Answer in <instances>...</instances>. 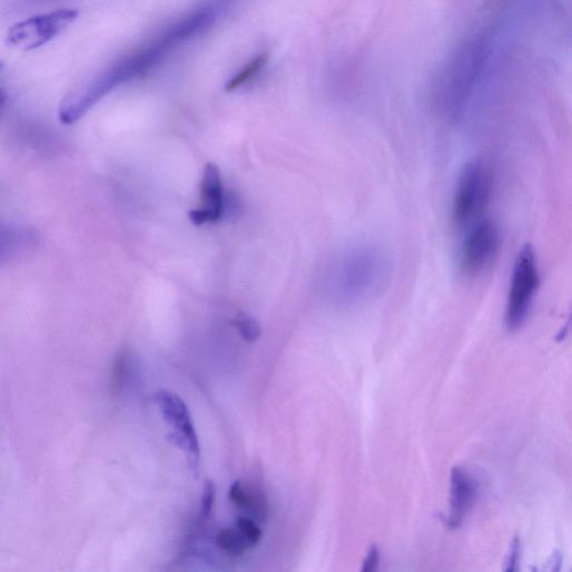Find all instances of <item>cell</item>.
<instances>
[{
	"mask_svg": "<svg viewBox=\"0 0 572 572\" xmlns=\"http://www.w3.org/2000/svg\"><path fill=\"white\" fill-rule=\"evenodd\" d=\"M127 368H128V354L120 353L117 357L112 376H111V388L115 394H120L122 392L126 378H127Z\"/></svg>",
	"mask_w": 572,
	"mask_h": 572,
	"instance_id": "e0dca14e",
	"label": "cell"
},
{
	"mask_svg": "<svg viewBox=\"0 0 572 572\" xmlns=\"http://www.w3.org/2000/svg\"><path fill=\"white\" fill-rule=\"evenodd\" d=\"M235 526L247 540L250 548L256 546L262 541L263 532L258 524L250 517L239 516L235 522Z\"/></svg>",
	"mask_w": 572,
	"mask_h": 572,
	"instance_id": "5bb4252c",
	"label": "cell"
},
{
	"mask_svg": "<svg viewBox=\"0 0 572 572\" xmlns=\"http://www.w3.org/2000/svg\"><path fill=\"white\" fill-rule=\"evenodd\" d=\"M267 59L268 57L266 53H262L253 59L241 71H239V73L227 82L226 90H236L253 80L263 70Z\"/></svg>",
	"mask_w": 572,
	"mask_h": 572,
	"instance_id": "7c38bea8",
	"label": "cell"
},
{
	"mask_svg": "<svg viewBox=\"0 0 572 572\" xmlns=\"http://www.w3.org/2000/svg\"><path fill=\"white\" fill-rule=\"evenodd\" d=\"M229 499L231 503L244 511H250L257 516H266L265 500L262 494L254 491L250 493L240 481L233 483L229 490Z\"/></svg>",
	"mask_w": 572,
	"mask_h": 572,
	"instance_id": "30bf717a",
	"label": "cell"
},
{
	"mask_svg": "<svg viewBox=\"0 0 572 572\" xmlns=\"http://www.w3.org/2000/svg\"><path fill=\"white\" fill-rule=\"evenodd\" d=\"M451 482L452 496L448 526L457 529L475 502L477 487L474 480L458 467L452 470Z\"/></svg>",
	"mask_w": 572,
	"mask_h": 572,
	"instance_id": "9c48e42d",
	"label": "cell"
},
{
	"mask_svg": "<svg viewBox=\"0 0 572 572\" xmlns=\"http://www.w3.org/2000/svg\"><path fill=\"white\" fill-rule=\"evenodd\" d=\"M216 544L223 552L233 556H240L250 549L249 543L236 526L220 530Z\"/></svg>",
	"mask_w": 572,
	"mask_h": 572,
	"instance_id": "8fae6325",
	"label": "cell"
},
{
	"mask_svg": "<svg viewBox=\"0 0 572 572\" xmlns=\"http://www.w3.org/2000/svg\"><path fill=\"white\" fill-rule=\"evenodd\" d=\"M21 239L16 228L0 223V262L8 258L18 247Z\"/></svg>",
	"mask_w": 572,
	"mask_h": 572,
	"instance_id": "4fadbf2b",
	"label": "cell"
},
{
	"mask_svg": "<svg viewBox=\"0 0 572 572\" xmlns=\"http://www.w3.org/2000/svg\"><path fill=\"white\" fill-rule=\"evenodd\" d=\"M234 326L241 338L248 344L256 343L260 337V328L253 318L246 316L239 317L234 322Z\"/></svg>",
	"mask_w": 572,
	"mask_h": 572,
	"instance_id": "2e32d148",
	"label": "cell"
},
{
	"mask_svg": "<svg viewBox=\"0 0 572 572\" xmlns=\"http://www.w3.org/2000/svg\"><path fill=\"white\" fill-rule=\"evenodd\" d=\"M155 402L165 421L175 430L169 441L186 453L189 467L197 475L200 445L188 407L177 394L168 391L158 392Z\"/></svg>",
	"mask_w": 572,
	"mask_h": 572,
	"instance_id": "8992f818",
	"label": "cell"
},
{
	"mask_svg": "<svg viewBox=\"0 0 572 572\" xmlns=\"http://www.w3.org/2000/svg\"><path fill=\"white\" fill-rule=\"evenodd\" d=\"M540 286V272L534 249L525 245L517 254L511 275L505 308L509 332L519 331L525 323Z\"/></svg>",
	"mask_w": 572,
	"mask_h": 572,
	"instance_id": "3957f363",
	"label": "cell"
},
{
	"mask_svg": "<svg viewBox=\"0 0 572 572\" xmlns=\"http://www.w3.org/2000/svg\"><path fill=\"white\" fill-rule=\"evenodd\" d=\"M392 276V262L379 247L364 244L343 259L337 294L349 304H366L381 296Z\"/></svg>",
	"mask_w": 572,
	"mask_h": 572,
	"instance_id": "6da1fadb",
	"label": "cell"
},
{
	"mask_svg": "<svg viewBox=\"0 0 572 572\" xmlns=\"http://www.w3.org/2000/svg\"><path fill=\"white\" fill-rule=\"evenodd\" d=\"M520 554V539L514 538L506 560L505 571H516Z\"/></svg>",
	"mask_w": 572,
	"mask_h": 572,
	"instance_id": "ac0fdd59",
	"label": "cell"
},
{
	"mask_svg": "<svg viewBox=\"0 0 572 572\" xmlns=\"http://www.w3.org/2000/svg\"><path fill=\"white\" fill-rule=\"evenodd\" d=\"M484 55L482 43L469 45L465 52L455 61L447 85L442 90L441 103L446 114L455 116L463 107L465 98L476 78Z\"/></svg>",
	"mask_w": 572,
	"mask_h": 572,
	"instance_id": "52a82bcc",
	"label": "cell"
},
{
	"mask_svg": "<svg viewBox=\"0 0 572 572\" xmlns=\"http://www.w3.org/2000/svg\"><path fill=\"white\" fill-rule=\"evenodd\" d=\"M216 500V486L213 481L207 480L205 482L204 493L200 501V509L198 514V526L208 520Z\"/></svg>",
	"mask_w": 572,
	"mask_h": 572,
	"instance_id": "9a60e30c",
	"label": "cell"
},
{
	"mask_svg": "<svg viewBox=\"0 0 572 572\" xmlns=\"http://www.w3.org/2000/svg\"><path fill=\"white\" fill-rule=\"evenodd\" d=\"M8 101V97L4 91L0 90V116H2V112L6 108Z\"/></svg>",
	"mask_w": 572,
	"mask_h": 572,
	"instance_id": "ffe728a7",
	"label": "cell"
},
{
	"mask_svg": "<svg viewBox=\"0 0 572 572\" xmlns=\"http://www.w3.org/2000/svg\"><path fill=\"white\" fill-rule=\"evenodd\" d=\"M492 195V175L481 160L462 170L452 201V223L457 229L471 228L481 220Z\"/></svg>",
	"mask_w": 572,
	"mask_h": 572,
	"instance_id": "7a4b0ae2",
	"label": "cell"
},
{
	"mask_svg": "<svg viewBox=\"0 0 572 572\" xmlns=\"http://www.w3.org/2000/svg\"><path fill=\"white\" fill-rule=\"evenodd\" d=\"M379 550L377 545H373L369 550V553L364 562L363 571L364 572H371L375 571L378 568L379 564Z\"/></svg>",
	"mask_w": 572,
	"mask_h": 572,
	"instance_id": "d6986e66",
	"label": "cell"
},
{
	"mask_svg": "<svg viewBox=\"0 0 572 572\" xmlns=\"http://www.w3.org/2000/svg\"><path fill=\"white\" fill-rule=\"evenodd\" d=\"M502 244L499 225L491 219H481L473 225L460 254L462 272L470 277L486 273L496 262Z\"/></svg>",
	"mask_w": 572,
	"mask_h": 572,
	"instance_id": "5b68a950",
	"label": "cell"
},
{
	"mask_svg": "<svg viewBox=\"0 0 572 572\" xmlns=\"http://www.w3.org/2000/svg\"><path fill=\"white\" fill-rule=\"evenodd\" d=\"M79 14L78 10L62 9L27 19L10 28L7 43L24 52L38 50L66 32Z\"/></svg>",
	"mask_w": 572,
	"mask_h": 572,
	"instance_id": "277c9868",
	"label": "cell"
},
{
	"mask_svg": "<svg viewBox=\"0 0 572 572\" xmlns=\"http://www.w3.org/2000/svg\"><path fill=\"white\" fill-rule=\"evenodd\" d=\"M200 195L203 205L189 213L190 220L196 226L217 221L225 213V196L220 170L214 162L204 169Z\"/></svg>",
	"mask_w": 572,
	"mask_h": 572,
	"instance_id": "ba28073f",
	"label": "cell"
}]
</instances>
